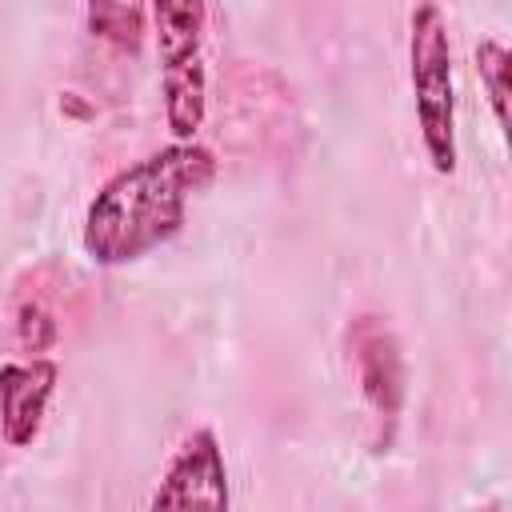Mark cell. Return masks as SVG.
Returning <instances> with one entry per match:
<instances>
[{
    "label": "cell",
    "instance_id": "6da1fadb",
    "mask_svg": "<svg viewBox=\"0 0 512 512\" xmlns=\"http://www.w3.org/2000/svg\"><path fill=\"white\" fill-rule=\"evenodd\" d=\"M216 180V156L204 144H164L100 184L84 208L80 244L92 264L120 268L184 228L188 200Z\"/></svg>",
    "mask_w": 512,
    "mask_h": 512
},
{
    "label": "cell",
    "instance_id": "7a4b0ae2",
    "mask_svg": "<svg viewBox=\"0 0 512 512\" xmlns=\"http://www.w3.org/2000/svg\"><path fill=\"white\" fill-rule=\"evenodd\" d=\"M152 36L160 52V88L164 120L176 144H196V132L208 116V68H204V32L208 4L200 0H160L148 8Z\"/></svg>",
    "mask_w": 512,
    "mask_h": 512
},
{
    "label": "cell",
    "instance_id": "3957f363",
    "mask_svg": "<svg viewBox=\"0 0 512 512\" xmlns=\"http://www.w3.org/2000/svg\"><path fill=\"white\" fill-rule=\"evenodd\" d=\"M408 80L420 120V140L440 176L456 172V80L448 20L436 4H416L408 20Z\"/></svg>",
    "mask_w": 512,
    "mask_h": 512
},
{
    "label": "cell",
    "instance_id": "277c9868",
    "mask_svg": "<svg viewBox=\"0 0 512 512\" xmlns=\"http://www.w3.org/2000/svg\"><path fill=\"white\" fill-rule=\"evenodd\" d=\"M348 352L356 360L360 396H364L368 416H372V448L388 452L392 440H396L400 412H404V392H408L400 340L380 316L360 312L348 324Z\"/></svg>",
    "mask_w": 512,
    "mask_h": 512
},
{
    "label": "cell",
    "instance_id": "5b68a950",
    "mask_svg": "<svg viewBox=\"0 0 512 512\" xmlns=\"http://www.w3.org/2000/svg\"><path fill=\"white\" fill-rule=\"evenodd\" d=\"M148 512H232L228 464L212 428H196L172 452Z\"/></svg>",
    "mask_w": 512,
    "mask_h": 512
},
{
    "label": "cell",
    "instance_id": "8992f818",
    "mask_svg": "<svg viewBox=\"0 0 512 512\" xmlns=\"http://www.w3.org/2000/svg\"><path fill=\"white\" fill-rule=\"evenodd\" d=\"M56 380L60 364L48 356L0 364V440L8 448H32L40 440Z\"/></svg>",
    "mask_w": 512,
    "mask_h": 512
},
{
    "label": "cell",
    "instance_id": "52a82bcc",
    "mask_svg": "<svg viewBox=\"0 0 512 512\" xmlns=\"http://www.w3.org/2000/svg\"><path fill=\"white\" fill-rule=\"evenodd\" d=\"M84 20L92 36L108 40L120 52H136L144 32H148V8L144 4H88Z\"/></svg>",
    "mask_w": 512,
    "mask_h": 512
},
{
    "label": "cell",
    "instance_id": "ba28073f",
    "mask_svg": "<svg viewBox=\"0 0 512 512\" xmlns=\"http://www.w3.org/2000/svg\"><path fill=\"white\" fill-rule=\"evenodd\" d=\"M476 72H480V84L488 92L496 128L504 132L508 128V48L500 40H492V36L480 40L476 44Z\"/></svg>",
    "mask_w": 512,
    "mask_h": 512
},
{
    "label": "cell",
    "instance_id": "9c48e42d",
    "mask_svg": "<svg viewBox=\"0 0 512 512\" xmlns=\"http://www.w3.org/2000/svg\"><path fill=\"white\" fill-rule=\"evenodd\" d=\"M56 336H60V324H56L48 300L44 296H24L16 304V340L28 352V360L40 356V352H48L56 344Z\"/></svg>",
    "mask_w": 512,
    "mask_h": 512
},
{
    "label": "cell",
    "instance_id": "30bf717a",
    "mask_svg": "<svg viewBox=\"0 0 512 512\" xmlns=\"http://www.w3.org/2000/svg\"><path fill=\"white\" fill-rule=\"evenodd\" d=\"M472 512H504V504H500V500H488V504H480V508H472Z\"/></svg>",
    "mask_w": 512,
    "mask_h": 512
}]
</instances>
